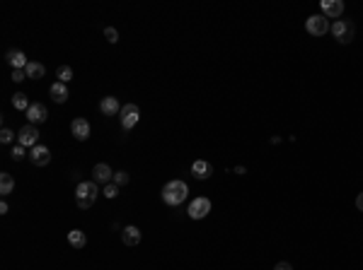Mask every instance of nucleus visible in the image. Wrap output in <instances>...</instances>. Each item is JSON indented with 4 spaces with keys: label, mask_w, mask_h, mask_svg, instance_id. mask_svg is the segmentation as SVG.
<instances>
[{
    "label": "nucleus",
    "mask_w": 363,
    "mask_h": 270,
    "mask_svg": "<svg viewBox=\"0 0 363 270\" xmlns=\"http://www.w3.org/2000/svg\"><path fill=\"white\" fill-rule=\"evenodd\" d=\"M189 198V186L182 181V178H172L162 186V200L167 202L169 208H177Z\"/></svg>",
    "instance_id": "nucleus-1"
},
{
    "label": "nucleus",
    "mask_w": 363,
    "mask_h": 270,
    "mask_svg": "<svg viewBox=\"0 0 363 270\" xmlns=\"http://www.w3.org/2000/svg\"><path fill=\"white\" fill-rule=\"evenodd\" d=\"M329 32H332V36H334L339 44H351V41H353V34H356V24H353L351 20H334Z\"/></svg>",
    "instance_id": "nucleus-2"
},
{
    "label": "nucleus",
    "mask_w": 363,
    "mask_h": 270,
    "mask_svg": "<svg viewBox=\"0 0 363 270\" xmlns=\"http://www.w3.org/2000/svg\"><path fill=\"white\" fill-rule=\"evenodd\" d=\"M329 20L324 17V14H310L305 20V32L310 36H324L327 32H329Z\"/></svg>",
    "instance_id": "nucleus-3"
},
{
    "label": "nucleus",
    "mask_w": 363,
    "mask_h": 270,
    "mask_svg": "<svg viewBox=\"0 0 363 270\" xmlns=\"http://www.w3.org/2000/svg\"><path fill=\"white\" fill-rule=\"evenodd\" d=\"M97 196H99V188L95 181H80L75 186V200H85V202H90V205H95Z\"/></svg>",
    "instance_id": "nucleus-4"
},
{
    "label": "nucleus",
    "mask_w": 363,
    "mask_h": 270,
    "mask_svg": "<svg viewBox=\"0 0 363 270\" xmlns=\"http://www.w3.org/2000/svg\"><path fill=\"white\" fill-rule=\"evenodd\" d=\"M119 121H121V128H124V130H131V128L140 121V108L136 106V104H124L121 111H119Z\"/></svg>",
    "instance_id": "nucleus-5"
},
{
    "label": "nucleus",
    "mask_w": 363,
    "mask_h": 270,
    "mask_svg": "<svg viewBox=\"0 0 363 270\" xmlns=\"http://www.w3.org/2000/svg\"><path fill=\"white\" fill-rule=\"evenodd\" d=\"M211 208H213V205H211V200L206 196H196L194 200L189 202V210H187V212H189L192 220H204V217L211 212Z\"/></svg>",
    "instance_id": "nucleus-6"
},
{
    "label": "nucleus",
    "mask_w": 363,
    "mask_h": 270,
    "mask_svg": "<svg viewBox=\"0 0 363 270\" xmlns=\"http://www.w3.org/2000/svg\"><path fill=\"white\" fill-rule=\"evenodd\" d=\"M37 140H39V130H37V126H22L20 130H17V145H22V148H37Z\"/></svg>",
    "instance_id": "nucleus-7"
},
{
    "label": "nucleus",
    "mask_w": 363,
    "mask_h": 270,
    "mask_svg": "<svg viewBox=\"0 0 363 270\" xmlns=\"http://www.w3.org/2000/svg\"><path fill=\"white\" fill-rule=\"evenodd\" d=\"M320 10L327 20H339L344 14V0H322Z\"/></svg>",
    "instance_id": "nucleus-8"
},
{
    "label": "nucleus",
    "mask_w": 363,
    "mask_h": 270,
    "mask_svg": "<svg viewBox=\"0 0 363 270\" xmlns=\"http://www.w3.org/2000/svg\"><path fill=\"white\" fill-rule=\"evenodd\" d=\"M29 162L34 164V166H46V164L51 162V150L46 148V145L32 148L29 150Z\"/></svg>",
    "instance_id": "nucleus-9"
},
{
    "label": "nucleus",
    "mask_w": 363,
    "mask_h": 270,
    "mask_svg": "<svg viewBox=\"0 0 363 270\" xmlns=\"http://www.w3.org/2000/svg\"><path fill=\"white\" fill-rule=\"evenodd\" d=\"M46 118H49V108L44 106V104H39V102H34V104L27 108V121L32 123V126H39V123H44Z\"/></svg>",
    "instance_id": "nucleus-10"
},
{
    "label": "nucleus",
    "mask_w": 363,
    "mask_h": 270,
    "mask_svg": "<svg viewBox=\"0 0 363 270\" xmlns=\"http://www.w3.org/2000/svg\"><path fill=\"white\" fill-rule=\"evenodd\" d=\"M92 181H95V184H112V181H114L112 166H109V164H104V162L95 164V169H92Z\"/></svg>",
    "instance_id": "nucleus-11"
},
{
    "label": "nucleus",
    "mask_w": 363,
    "mask_h": 270,
    "mask_svg": "<svg viewBox=\"0 0 363 270\" xmlns=\"http://www.w3.org/2000/svg\"><path fill=\"white\" fill-rule=\"evenodd\" d=\"M70 133H73V138L75 140H87L90 138V121L87 118H73L70 121Z\"/></svg>",
    "instance_id": "nucleus-12"
},
{
    "label": "nucleus",
    "mask_w": 363,
    "mask_h": 270,
    "mask_svg": "<svg viewBox=\"0 0 363 270\" xmlns=\"http://www.w3.org/2000/svg\"><path fill=\"white\" fill-rule=\"evenodd\" d=\"M99 111L104 114V116H119V111H121V104H119V99L116 96H102V102H99Z\"/></svg>",
    "instance_id": "nucleus-13"
},
{
    "label": "nucleus",
    "mask_w": 363,
    "mask_h": 270,
    "mask_svg": "<svg viewBox=\"0 0 363 270\" xmlns=\"http://www.w3.org/2000/svg\"><path fill=\"white\" fill-rule=\"evenodd\" d=\"M192 174H194V178H199V181H206V178H211V174H213V166H211L206 160H196V162L192 164Z\"/></svg>",
    "instance_id": "nucleus-14"
},
{
    "label": "nucleus",
    "mask_w": 363,
    "mask_h": 270,
    "mask_svg": "<svg viewBox=\"0 0 363 270\" xmlns=\"http://www.w3.org/2000/svg\"><path fill=\"white\" fill-rule=\"evenodd\" d=\"M49 94H51V99H54L56 104H66V102H68V84H63V82L56 80L54 84H51Z\"/></svg>",
    "instance_id": "nucleus-15"
},
{
    "label": "nucleus",
    "mask_w": 363,
    "mask_h": 270,
    "mask_svg": "<svg viewBox=\"0 0 363 270\" xmlns=\"http://www.w3.org/2000/svg\"><path fill=\"white\" fill-rule=\"evenodd\" d=\"M121 242H124L126 246H136V244H140V230L136 224L124 227V230H121Z\"/></svg>",
    "instance_id": "nucleus-16"
},
{
    "label": "nucleus",
    "mask_w": 363,
    "mask_h": 270,
    "mask_svg": "<svg viewBox=\"0 0 363 270\" xmlns=\"http://www.w3.org/2000/svg\"><path fill=\"white\" fill-rule=\"evenodd\" d=\"M5 60L13 66V70H25L29 63V58L22 51H8V56H5Z\"/></svg>",
    "instance_id": "nucleus-17"
},
{
    "label": "nucleus",
    "mask_w": 363,
    "mask_h": 270,
    "mask_svg": "<svg viewBox=\"0 0 363 270\" xmlns=\"http://www.w3.org/2000/svg\"><path fill=\"white\" fill-rule=\"evenodd\" d=\"M25 72H27L29 80H42L44 75H46V68L44 63H37V60H29L27 68H25Z\"/></svg>",
    "instance_id": "nucleus-18"
},
{
    "label": "nucleus",
    "mask_w": 363,
    "mask_h": 270,
    "mask_svg": "<svg viewBox=\"0 0 363 270\" xmlns=\"http://www.w3.org/2000/svg\"><path fill=\"white\" fill-rule=\"evenodd\" d=\"M68 244L73 246V248H85V244H87V236H85V232L70 230V232H68Z\"/></svg>",
    "instance_id": "nucleus-19"
},
{
    "label": "nucleus",
    "mask_w": 363,
    "mask_h": 270,
    "mask_svg": "<svg viewBox=\"0 0 363 270\" xmlns=\"http://www.w3.org/2000/svg\"><path fill=\"white\" fill-rule=\"evenodd\" d=\"M13 190H15V178H13V174L3 172V174H0V193H3V196H10Z\"/></svg>",
    "instance_id": "nucleus-20"
},
{
    "label": "nucleus",
    "mask_w": 363,
    "mask_h": 270,
    "mask_svg": "<svg viewBox=\"0 0 363 270\" xmlns=\"http://www.w3.org/2000/svg\"><path fill=\"white\" fill-rule=\"evenodd\" d=\"M13 106L17 108V111H25V114H27V108L32 106V104H29V96L25 94V92H15V96H13Z\"/></svg>",
    "instance_id": "nucleus-21"
},
{
    "label": "nucleus",
    "mask_w": 363,
    "mask_h": 270,
    "mask_svg": "<svg viewBox=\"0 0 363 270\" xmlns=\"http://www.w3.org/2000/svg\"><path fill=\"white\" fill-rule=\"evenodd\" d=\"M56 78H58V82L68 84V82L73 80V68H70V66H61V68L56 70Z\"/></svg>",
    "instance_id": "nucleus-22"
},
{
    "label": "nucleus",
    "mask_w": 363,
    "mask_h": 270,
    "mask_svg": "<svg viewBox=\"0 0 363 270\" xmlns=\"http://www.w3.org/2000/svg\"><path fill=\"white\" fill-rule=\"evenodd\" d=\"M119 188H121V186H116V184H107V186H104V190H102V196H104V198H109V200H114V198H116V196H119Z\"/></svg>",
    "instance_id": "nucleus-23"
},
{
    "label": "nucleus",
    "mask_w": 363,
    "mask_h": 270,
    "mask_svg": "<svg viewBox=\"0 0 363 270\" xmlns=\"http://www.w3.org/2000/svg\"><path fill=\"white\" fill-rule=\"evenodd\" d=\"M10 157H13L15 162H20V160H25V157H29V152H25V148H22V145H15L13 152H10Z\"/></svg>",
    "instance_id": "nucleus-24"
},
{
    "label": "nucleus",
    "mask_w": 363,
    "mask_h": 270,
    "mask_svg": "<svg viewBox=\"0 0 363 270\" xmlns=\"http://www.w3.org/2000/svg\"><path fill=\"white\" fill-rule=\"evenodd\" d=\"M128 178H131V176L126 174V172H114V184H116V186H126Z\"/></svg>",
    "instance_id": "nucleus-25"
},
{
    "label": "nucleus",
    "mask_w": 363,
    "mask_h": 270,
    "mask_svg": "<svg viewBox=\"0 0 363 270\" xmlns=\"http://www.w3.org/2000/svg\"><path fill=\"white\" fill-rule=\"evenodd\" d=\"M13 140H15V133L10 130V128H3V130H0V142L8 145V142H13Z\"/></svg>",
    "instance_id": "nucleus-26"
},
{
    "label": "nucleus",
    "mask_w": 363,
    "mask_h": 270,
    "mask_svg": "<svg viewBox=\"0 0 363 270\" xmlns=\"http://www.w3.org/2000/svg\"><path fill=\"white\" fill-rule=\"evenodd\" d=\"M104 36H107V41H109V44H116V41H119V32H116L114 27H107V29H104Z\"/></svg>",
    "instance_id": "nucleus-27"
},
{
    "label": "nucleus",
    "mask_w": 363,
    "mask_h": 270,
    "mask_svg": "<svg viewBox=\"0 0 363 270\" xmlns=\"http://www.w3.org/2000/svg\"><path fill=\"white\" fill-rule=\"evenodd\" d=\"M25 80H27L25 70H13V82H25Z\"/></svg>",
    "instance_id": "nucleus-28"
},
{
    "label": "nucleus",
    "mask_w": 363,
    "mask_h": 270,
    "mask_svg": "<svg viewBox=\"0 0 363 270\" xmlns=\"http://www.w3.org/2000/svg\"><path fill=\"white\" fill-rule=\"evenodd\" d=\"M274 270H293V266H291V263H276Z\"/></svg>",
    "instance_id": "nucleus-29"
},
{
    "label": "nucleus",
    "mask_w": 363,
    "mask_h": 270,
    "mask_svg": "<svg viewBox=\"0 0 363 270\" xmlns=\"http://www.w3.org/2000/svg\"><path fill=\"white\" fill-rule=\"evenodd\" d=\"M356 208L363 212V193H358V196H356Z\"/></svg>",
    "instance_id": "nucleus-30"
},
{
    "label": "nucleus",
    "mask_w": 363,
    "mask_h": 270,
    "mask_svg": "<svg viewBox=\"0 0 363 270\" xmlns=\"http://www.w3.org/2000/svg\"><path fill=\"white\" fill-rule=\"evenodd\" d=\"M75 205H78V208H80V210H87V208H92V205H90V202H85V200H75Z\"/></svg>",
    "instance_id": "nucleus-31"
},
{
    "label": "nucleus",
    "mask_w": 363,
    "mask_h": 270,
    "mask_svg": "<svg viewBox=\"0 0 363 270\" xmlns=\"http://www.w3.org/2000/svg\"><path fill=\"white\" fill-rule=\"evenodd\" d=\"M8 210H10V208H8V202L3 200V202H0V215H8Z\"/></svg>",
    "instance_id": "nucleus-32"
},
{
    "label": "nucleus",
    "mask_w": 363,
    "mask_h": 270,
    "mask_svg": "<svg viewBox=\"0 0 363 270\" xmlns=\"http://www.w3.org/2000/svg\"><path fill=\"white\" fill-rule=\"evenodd\" d=\"M235 174H238V176H242V174H247V169H245V166H235Z\"/></svg>",
    "instance_id": "nucleus-33"
}]
</instances>
